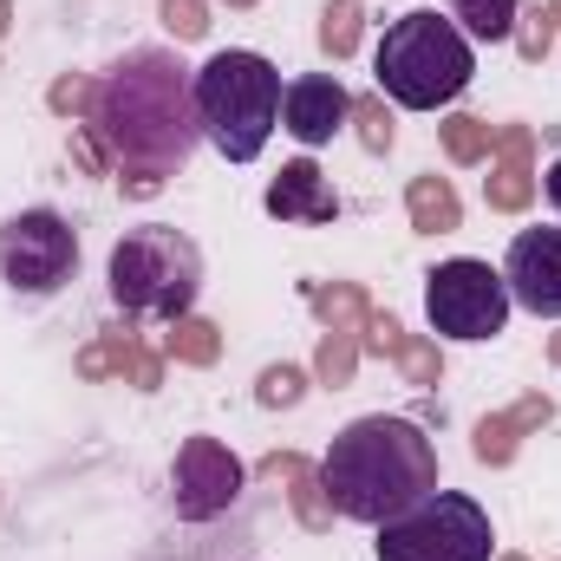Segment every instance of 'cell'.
I'll list each match as a JSON object with an SVG mask.
<instances>
[{
    "mask_svg": "<svg viewBox=\"0 0 561 561\" xmlns=\"http://www.w3.org/2000/svg\"><path fill=\"white\" fill-rule=\"evenodd\" d=\"M79 125H92L105 138L118 170L176 176L190 163L196 138H203V125H196V72L163 46H138L99 79V99H92V112Z\"/></svg>",
    "mask_w": 561,
    "mask_h": 561,
    "instance_id": "1",
    "label": "cell"
},
{
    "mask_svg": "<svg viewBox=\"0 0 561 561\" xmlns=\"http://www.w3.org/2000/svg\"><path fill=\"white\" fill-rule=\"evenodd\" d=\"M320 483L333 496V516L353 523H392L399 510H412L419 496L437 490V444L412 419H353L320 457Z\"/></svg>",
    "mask_w": 561,
    "mask_h": 561,
    "instance_id": "2",
    "label": "cell"
},
{
    "mask_svg": "<svg viewBox=\"0 0 561 561\" xmlns=\"http://www.w3.org/2000/svg\"><path fill=\"white\" fill-rule=\"evenodd\" d=\"M280 72L262 53H216L196 66V125L229 163H255L280 118Z\"/></svg>",
    "mask_w": 561,
    "mask_h": 561,
    "instance_id": "3",
    "label": "cell"
},
{
    "mask_svg": "<svg viewBox=\"0 0 561 561\" xmlns=\"http://www.w3.org/2000/svg\"><path fill=\"white\" fill-rule=\"evenodd\" d=\"M373 72H379V92H392L405 112H437L470 85L477 59H470V39L457 20H437L431 7H419L386 26Z\"/></svg>",
    "mask_w": 561,
    "mask_h": 561,
    "instance_id": "4",
    "label": "cell"
},
{
    "mask_svg": "<svg viewBox=\"0 0 561 561\" xmlns=\"http://www.w3.org/2000/svg\"><path fill=\"white\" fill-rule=\"evenodd\" d=\"M105 280H112V300L125 313H163V320H183L196 287H203V255L183 229L170 222H144L131 229L112 262H105Z\"/></svg>",
    "mask_w": 561,
    "mask_h": 561,
    "instance_id": "5",
    "label": "cell"
},
{
    "mask_svg": "<svg viewBox=\"0 0 561 561\" xmlns=\"http://www.w3.org/2000/svg\"><path fill=\"white\" fill-rule=\"evenodd\" d=\"M490 510L457 490H431L392 523H379V561H490Z\"/></svg>",
    "mask_w": 561,
    "mask_h": 561,
    "instance_id": "6",
    "label": "cell"
},
{
    "mask_svg": "<svg viewBox=\"0 0 561 561\" xmlns=\"http://www.w3.org/2000/svg\"><path fill=\"white\" fill-rule=\"evenodd\" d=\"M510 307H516L510 280L490 262L457 255L424 275V313H431V333H444V340H496L510 327Z\"/></svg>",
    "mask_w": 561,
    "mask_h": 561,
    "instance_id": "7",
    "label": "cell"
},
{
    "mask_svg": "<svg viewBox=\"0 0 561 561\" xmlns=\"http://www.w3.org/2000/svg\"><path fill=\"white\" fill-rule=\"evenodd\" d=\"M79 268V236L59 209H20L0 222V280L13 294H53Z\"/></svg>",
    "mask_w": 561,
    "mask_h": 561,
    "instance_id": "8",
    "label": "cell"
},
{
    "mask_svg": "<svg viewBox=\"0 0 561 561\" xmlns=\"http://www.w3.org/2000/svg\"><path fill=\"white\" fill-rule=\"evenodd\" d=\"M249 470L222 437H183L176 463H170V503L183 523H216L236 496H242Z\"/></svg>",
    "mask_w": 561,
    "mask_h": 561,
    "instance_id": "9",
    "label": "cell"
},
{
    "mask_svg": "<svg viewBox=\"0 0 561 561\" xmlns=\"http://www.w3.org/2000/svg\"><path fill=\"white\" fill-rule=\"evenodd\" d=\"M503 280H510V300L516 307L561 320V229H523L510 242Z\"/></svg>",
    "mask_w": 561,
    "mask_h": 561,
    "instance_id": "10",
    "label": "cell"
},
{
    "mask_svg": "<svg viewBox=\"0 0 561 561\" xmlns=\"http://www.w3.org/2000/svg\"><path fill=\"white\" fill-rule=\"evenodd\" d=\"M346 118H353V99H346V85L327 79V72H307V79H294V85L280 92V125H287V138L307 144V150L327 144Z\"/></svg>",
    "mask_w": 561,
    "mask_h": 561,
    "instance_id": "11",
    "label": "cell"
},
{
    "mask_svg": "<svg viewBox=\"0 0 561 561\" xmlns=\"http://www.w3.org/2000/svg\"><path fill=\"white\" fill-rule=\"evenodd\" d=\"M496 163L483 176V196L496 216H523L536 203V131L529 125H496Z\"/></svg>",
    "mask_w": 561,
    "mask_h": 561,
    "instance_id": "12",
    "label": "cell"
},
{
    "mask_svg": "<svg viewBox=\"0 0 561 561\" xmlns=\"http://www.w3.org/2000/svg\"><path fill=\"white\" fill-rule=\"evenodd\" d=\"M262 203H268L275 222H307V229H327V222L340 216V196H333V183H327V170H320L313 157L280 163V176L268 183Z\"/></svg>",
    "mask_w": 561,
    "mask_h": 561,
    "instance_id": "13",
    "label": "cell"
},
{
    "mask_svg": "<svg viewBox=\"0 0 561 561\" xmlns=\"http://www.w3.org/2000/svg\"><path fill=\"white\" fill-rule=\"evenodd\" d=\"M549 419H556V399H549V392H529V399H516L510 412L483 419V424H477V437H470L477 463H510V457L523 450V437H529V431H542Z\"/></svg>",
    "mask_w": 561,
    "mask_h": 561,
    "instance_id": "14",
    "label": "cell"
},
{
    "mask_svg": "<svg viewBox=\"0 0 561 561\" xmlns=\"http://www.w3.org/2000/svg\"><path fill=\"white\" fill-rule=\"evenodd\" d=\"M262 477H280V483H287L300 529H313V536H320V529H333V496H327L320 470H313L300 450H275V457H262Z\"/></svg>",
    "mask_w": 561,
    "mask_h": 561,
    "instance_id": "15",
    "label": "cell"
},
{
    "mask_svg": "<svg viewBox=\"0 0 561 561\" xmlns=\"http://www.w3.org/2000/svg\"><path fill=\"white\" fill-rule=\"evenodd\" d=\"M405 216H412L419 236H450V229H463V203H457L450 176H412V183H405Z\"/></svg>",
    "mask_w": 561,
    "mask_h": 561,
    "instance_id": "16",
    "label": "cell"
},
{
    "mask_svg": "<svg viewBox=\"0 0 561 561\" xmlns=\"http://www.w3.org/2000/svg\"><path fill=\"white\" fill-rule=\"evenodd\" d=\"M163 359H176V366H216V359H222V333H216V320H203V313L170 320V333H163Z\"/></svg>",
    "mask_w": 561,
    "mask_h": 561,
    "instance_id": "17",
    "label": "cell"
},
{
    "mask_svg": "<svg viewBox=\"0 0 561 561\" xmlns=\"http://www.w3.org/2000/svg\"><path fill=\"white\" fill-rule=\"evenodd\" d=\"M516 13H523V0H450V20H463V33L483 39V46L510 39L516 33Z\"/></svg>",
    "mask_w": 561,
    "mask_h": 561,
    "instance_id": "18",
    "label": "cell"
},
{
    "mask_svg": "<svg viewBox=\"0 0 561 561\" xmlns=\"http://www.w3.org/2000/svg\"><path fill=\"white\" fill-rule=\"evenodd\" d=\"M353 373H359V333L353 327H327L320 353H313V379L340 392V386H353Z\"/></svg>",
    "mask_w": 561,
    "mask_h": 561,
    "instance_id": "19",
    "label": "cell"
},
{
    "mask_svg": "<svg viewBox=\"0 0 561 561\" xmlns=\"http://www.w3.org/2000/svg\"><path fill=\"white\" fill-rule=\"evenodd\" d=\"M359 39H366L359 0H327V7H320V53H327V59H353Z\"/></svg>",
    "mask_w": 561,
    "mask_h": 561,
    "instance_id": "20",
    "label": "cell"
},
{
    "mask_svg": "<svg viewBox=\"0 0 561 561\" xmlns=\"http://www.w3.org/2000/svg\"><path fill=\"white\" fill-rule=\"evenodd\" d=\"M307 300H313V313L327 320V327H366V294L353 287V280H313L307 287Z\"/></svg>",
    "mask_w": 561,
    "mask_h": 561,
    "instance_id": "21",
    "label": "cell"
},
{
    "mask_svg": "<svg viewBox=\"0 0 561 561\" xmlns=\"http://www.w3.org/2000/svg\"><path fill=\"white\" fill-rule=\"evenodd\" d=\"M131 327H112V333H99L85 353H79V379H125V359H131Z\"/></svg>",
    "mask_w": 561,
    "mask_h": 561,
    "instance_id": "22",
    "label": "cell"
},
{
    "mask_svg": "<svg viewBox=\"0 0 561 561\" xmlns=\"http://www.w3.org/2000/svg\"><path fill=\"white\" fill-rule=\"evenodd\" d=\"M490 144H496V125H483V118H470V112H457V118L444 125V157H450V163H483Z\"/></svg>",
    "mask_w": 561,
    "mask_h": 561,
    "instance_id": "23",
    "label": "cell"
},
{
    "mask_svg": "<svg viewBox=\"0 0 561 561\" xmlns=\"http://www.w3.org/2000/svg\"><path fill=\"white\" fill-rule=\"evenodd\" d=\"M510 39H516V53H523L529 66H542V59L556 53V39H561V33H556V13H549V7H523Z\"/></svg>",
    "mask_w": 561,
    "mask_h": 561,
    "instance_id": "24",
    "label": "cell"
},
{
    "mask_svg": "<svg viewBox=\"0 0 561 561\" xmlns=\"http://www.w3.org/2000/svg\"><path fill=\"white\" fill-rule=\"evenodd\" d=\"M346 125L359 131V144H366L373 157H386V150H392V138H399V131H392V112H386V99H379V92L353 99V118H346Z\"/></svg>",
    "mask_w": 561,
    "mask_h": 561,
    "instance_id": "25",
    "label": "cell"
},
{
    "mask_svg": "<svg viewBox=\"0 0 561 561\" xmlns=\"http://www.w3.org/2000/svg\"><path fill=\"white\" fill-rule=\"evenodd\" d=\"M255 399H262L268 412H294V405L307 399V373H300V366H268L262 386H255Z\"/></svg>",
    "mask_w": 561,
    "mask_h": 561,
    "instance_id": "26",
    "label": "cell"
},
{
    "mask_svg": "<svg viewBox=\"0 0 561 561\" xmlns=\"http://www.w3.org/2000/svg\"><path fill=\"white\" fill-rule=\"evenodd\" d=\"M405 327L392 320V313H379V307H366V327H359V353H379V359H399L405 353Z\"/></svg>",
    "mask_w": 561,
    "mask_h": 561,
    "instance_id": "27",
    "label": "cell"
},
{
    "mask_svg": "<svg viewBox=\"0 0 561 561\" xmlns=\"http://www.w3.org/2000/svg\"><path fill=\"white\" fill-rule=\"evenodd\" d=\"M92 99H99V79H85V72H66V79H53V92H46V105H53L59 118H85Z\"/></svg>",
    "mask_w": 561,
    "mask_h": 561,
    "instance_id": "28",
    "label": "cell"
},
{
    "mask_svg": "<svg viewBox=\"0 0 561 561\" xmlns=\"http://www.w3.org/2000/svg\"><path fill=\"white\" fill-rule=\"evenodd\" d=\"M157 20H163L176 39H203V33H209V0H157Z\"/></svg>",
    "mask_w": 561,
    "mask_h": 561,
    "instance_id": "29",
    "label": "cell"
},
{
    "mask_svg": "<svg viewBox=\"0 0 561 561\" xmlns=\"http://www.w3.org/2000/svg\"><path fill=\"white\" fill-rule=\"evenodd\" d=\"M399 373H405L412 386H437V379H444V353H437V340H405Z\"/></svg>",
    "mask_w": 561,
    "mask_h": 561,
    "instance_id": "30",
    "label": "cell"
},
{
    "mask_svg": "<svg viewBox=\"0 0 561 561\" xmlns=\"http://www.w3.org/2000/svg\"><path fill=\"white\" fill-rule=\"evenodd\" d=\"M72 157H79L92 176H105V170H112V150H105V138H99L92 125H72Z\"/></svg>",
    "mask_w": 561,
    "mask_h": 561,
    "instance_id": "31",
    "label": "cell"
},
{
    "mask_svg": "<svg viewBox=\"0 0 561 561\" xmlns=\"http://www.w3.org/2000/svg\"><path fill=\"white\" fill-rule=\"evenodd\" d=\"M125 379H131L138 392H157V386H163V353H144V346H131V359H125Z\"/></svg>",
    "mask_w": 561,
    "mask_h": 561,
    "instance_id": "32",
    "label": "cell"
},
{
    "mask_svg": "<svg viewBox=\"0 0 561 561\" xmlns=\"http://www.w3.org/2000/svg\"><path fill=\"white\" fill-rule=\"evenodd\" d=\"M118 183H125V196H138V203H150V196L163 190V176H157V170H125Z\"/></svg>",
    "mask_w": 561,
    "mask_h": 561,
    "instance_id": "33",
    "label": "cell"
},
{
    "mask_svg": "<svg viewBox=\"0 0 561 561\" xmlns=\"http://www.w3.org/2000/svg\"><path fill=\"white\" fill-rule=\"evenodd\" d=\"M542 190H549V203H556V209H561V157H556V170L542 176Z\"/></svg>",
    "mask_w": 561,
    "mask_h": 561,
    "instance_id": "34",
    "label": "cell"
},
{
    "mask_svg": "<svg viewBox=\"0 0 561 561\" xmlns=\"http://www.w3.org/2000/svg\"><path fill=\"white\" fill-rule=\"evenodd\" d=\"M7 20H13V0H0V39H7Z\"/></svg>",
    "mask_w": 561,
    "mask_h": 561,
    "instance_id": "35",
    "label": "cell"
},
{
    "mask_svg": "<svg viewBox=\"0 0 561 561\" xmlns=\"http://www.w3.org/2000/svg\"><path fill=\"white\" fill-rule=\"evenodd\" d=\"M549 359L561 366V333H549Z\"/></svg>",
    "mask_w": 561,
    "mask_h": 561,
    "instance_id": "36",
    "label": "cell"
},
{
    "mask_svg": "<svg viewBox=\"0 0 561 561\" xmlns=\"http://www.w3.org/2000/svg\"><path fill=\"white\" fill-rule=\"evenodd\" d=\"M549 13H556V33H561V0H549Z\"/></svg>",
    "mask_w": 561,
    "mask_h": 561,
    "instance_id": "37",
    "label": "cell"
},
{
    "mask_svg": "<svg viewBox=\"0 0 561 561\" xmlns=\"http://www.w3.org/2000/svg\"><path fill=\"white\" fill-rule=\"evenodd\" d=\"M222 7H255V0H222Z\"/></svg>",
    "mask_w": 561,
    "mask_h": 561,
    "instance_id": "38",
    "label": "cell"
},
{
    "mask_svg": "<svg viewBox=\"0 0 561 561\" xmlns=\"http://www.w3.org/2000/svg\"><path fill=\"white\" fill-rule=\"evenodd\" d=\"M503 561H529V556H503Z\"/></svg>",
    "mask_w": 561,
    "mask_h": 561,
    "instance_id": "39",
    "label": "cell"
}]
</instances>
